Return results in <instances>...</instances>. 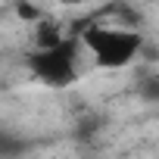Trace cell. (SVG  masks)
I'll return each instance as SVG.
<instances>
[{
  "mask_svg": "<svg viewBox=\"0 0 159 159\" xmlns=\"http://www.w3.org/2000/svg\"><path fill=\"white\" fill-rule=\"evenodd\" d=\"M34 41H38V50H50V47L62 44L66 38L59 34L56 25H50V22H38V34H34Z\"/></svg>",
  "mask_w": 159,
  "mask_h": 159,
  "instance_id": "cell-3",
  "label": "cell"
},
{
  "mask_svg": "<svg viewBox=\"0 0 159 159\" xmlns=\"http://www.w3.org/2000/svg\"><path fill=\"white\" fill-rule=\"evenodd\" d=\"M16 13H19L22 19H41V13H38L34 7H28V3H19V7H16Z\"/></svg>",
  "mask_w": 159,
  "mask_h": 159,
  "instance_id": "cell-6",
  "label": "cell"
},
{
  "mask_svg": "<svg viewBox=\"0 0 159 159\" xmlns=\"http://www.w3.org/2000/svg\"><path fill=\"white\" fill-rule=\"evenodd\" d=\"M140 94H143L147 100L159 103V75H150V78H143V84H140Z\"/></svg>",
  "mask_w": 159,
  "mask_h": 159,
  "instance_id": "cell-5",
  "label": "cell"
},
{
  "mask_svg": "<svg viewBox=\"0 0 159 159\" xmlns=\"http://www.w3.org/2000/svg\"><path fill=\"white\" fill-rule=\"evenodd\" d=\"M22 140L16 137V134H10V131H3L0 128V156H16V153H22Z\"/></svg>",
  "mask_w": 159,
  "mask_h": 159,
  "instance_id": "cell-4",
  "label": "cell"
},
{
  "mask_svg": "<svg viewBox=\"0 0 159 159\" xmlns=\"http://www.w3.org/2000/svg\"><path fill=\"white\" fill-rule=\"evenodd\" d=\"M81 41H84V47L94 53V59L103 69L128 66L143 47L140 34L134 28H125V25H119V28L116 25H88Z\"/></svg>",
  "mask_w": 159,
  "mask_h": 159,
  "instance_id": "cell-1",
  "label": "cell"
},
{
  "mask_svg": "<svg viewBox=\"0 0 159 159\" xmlns=\"http://www.w3.org/2000/svg\"><path fill=\"white\" fill-rule=\"evenodd\" d=\"M75 44L72 41H62L50 50H31L28 53V69L31 75H38L44 84L50 88H66L72 78H75Z\"/></svg>",
  "mask_w": 159,
  "mask_h": 159,
  "instance_id": "cell-2",
  "label": "cell"
}]
</instances>
